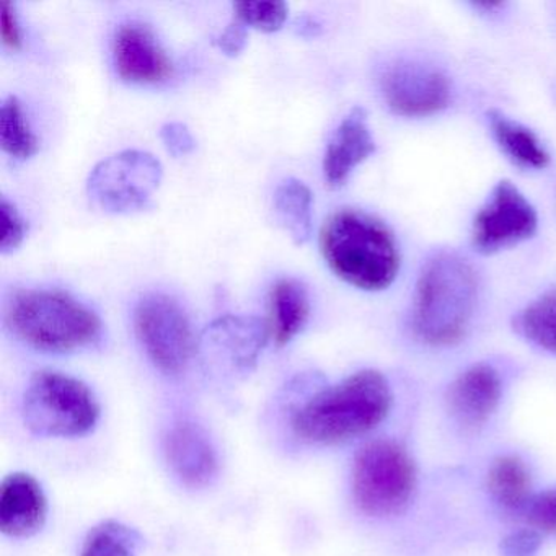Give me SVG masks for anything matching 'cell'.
<instances>
[{
    "instance_id": "cell-1",
    "label": "cell",
    "mask_w": 556,
    "mask_h": 556,
    "mask_svg": "<svg viewBox=\"0 0 556 556\" xmlns=\"http://www.w3.org/2000/svg\"><path fill=\"white\" fill-rule=\"evenodd\" d=\"M390 408L392 392L386 377L364 369L315 393L292 416V431L307 444H341L376 429Z\"/></svg>"
},
{
    "instance_id": "cell-2",
    "label": "cell",
    "mask_w": 556,
    "mask_h": 556,
    "mask_svg": "<svg viewBox=\"0 0 556 556\" xmlns=\"http://www.w3.org/2000/svg\"><path fill=\"white\" fill-rule=\"evenodd\" d=\"M477 271L457 253L442 252L419 273L413 298L412 330L428 346H454L470 328L478 304Z\"/></svg>"
},
{
    "instance_id": "cell-3",
    "label": "cell",
    "mask_w": 556,
    "mask_h": 556,
    "mask_svg": "<svg viewBox=\"0 0 556 556\" xmlns=\"http://www.w3.org/2000/svg\"><path fill=\"white\" fill-rule=\"evenodd\" d=\"M320 249L331 271L363 291H383L400 271L395 237L382 220L357 210H341L325 220Z\"/></svg>"
},
{
    "instance_id": "cell-4",
    "label": "cell",
    "mask_w": 556,
    "mask_h": 556,
    "mask_svg": "<svg viewBox=\"0 0 556 556\" xmlns=\"http://www.w3.org/2000/svg\"><path fill=\"white\" fill-rule=\"evenodd\" d=\"M9 330L45 353H70L89 346L102 331L96 312L58 289H18L5 304Z\"/></svg>"
},
{
    "instance_id": "cell-5",
    "label": "cell",
    "mask_w": 556,
    "mask_h": 556,
    "mask_svg": "<svg viewBox=\"0 0 556 556\" xmlns=\"http://www.w3.org/2000/svg\"><path fill=\"white\" fill-rule=\"evenodd\" d=\"M100 405L92 390L76 377L41 370L24 395V419L34 434L77 438L96 428Z\"/></svg>"
},
{
    "instance_id": "cell-6",
    "label": "cell",
    "mask_w": 556,
    "mask_h": 556,
    "mask_svg": "<svg viewBox=\"0 0 556 556\" xmlns=\"http://www.w3.org/2000/svg\"><path fill=\"white\" fill-rule=\"evenodd\" d=\"M351 488L364 514L383 517L402 513L416 490L415 462L396 442H367L354 457Z\"/></svg>"
},
{
    "instance_id": "cell-7",
    "label": "cell",
    "mask_w": 556,
    "mask_h": 556,
    "mask_svg": "<svg viewBox=\"0 0 556 556\" xmlns=\"http://www.w3.org/2000/svg\"><path fill=\"white\" fill-rule=\"evenodd\" d=\"M164 177L161 161L144 151H123L93 167L87 181L90 200L112 214L144 210Z\"/></svg>"
},
{
    "instance_id": "cell-8",
    "label": "cell",
    "mask_w": 556,
    "mask_h": 556,
    "mask_svg": "<svg viewBox=\"0 0 556 556\" xmlns=\"http://www.w3.org/2000/svg\"><path fill=\"white\" fill-rule=\"evenodd\" d=\"M135 330L149 359L164 374H178L197 353L190 318L174 298L146 294L135 308Z\"/></svg>"
},
{
    "instance_id": "cell-9",
    "label": "cell",
    "mask_w": 556,
    "mask_h": 556,
    "mask_svg": "<svg viewBox=\"0 0 556 556\" xmlns=\"http://www.w3.org/2000/svg\"><path fill=\"white\" fill-rule=\"evenodd\" d=\"M536 227L539 216L535 207L519 188L503 180L478 211L471 229V243L477 252L491 255L529 240L536 232Z\"/></svg>"
},
{
    "instance_id": "cell-10",
    "label": "cell",
    "mask_w": 556,
    "mask_h": 556,
    "mask_svg": "<svg viewBox=\"0 0 556 556\" xmlns=\"http://www.w3.org/2000/svg\"><path fill=\"white\" fill-rule=\"evenodd\" d=\"M383 100L395 115L426 118L447 109L451 84L441 71L421 63L400 61L380 79Z\"/></svg>"
},
{
    "instance_id": "cell-11",
    "label": "cell",
    "mask_w": 556,
    "mask_h": 556,
    "mask_svg": "<svg viewBox=\"0 0 556 556\" xmlns=\"http://www.w3.org/2000/svg\"><path fill=\"white\" fill-rule=\"evenodd\" d=\"M116 73L125 83L152 86L165 83L174 74V64L144 24L131 22L116 30L113 40Z\"/></svg>"
},
{
    "instance_id": "cell-12",
    "label": "cell",
    "mask_w": 556,
    "mask_h": 556,
    "mask_svg": "<svg viewBox=\"0 0 556 556\" xmlns=\"http://www.w3.org/2000/svg\"><path fill=\"white\" fill-rule=\"evenodd\" d=\"M269 338L266 321L242 315H226L210 325L201 338L207 353L239 370L252 369Z\"/></svg>"
},
{
    "instance_id": "cell-13",
    "label": "cell",
    "mask_w": 556,
    "mask_h": 556,
    "mask_svg": "<svg viewBox=\"0 0 556 556\" xmlns=\"http://www.w3.org/2000/svg\"><path fill=\"white\" fill-rule=\"evenodd\" d=\"M48 501L43 488L31 475H9L0 486V530L4 535L25 539L43 529Z\"/></svg>"
},
{
    "instance_id": "cell-14",
    "label": "cell",
    "mask_w": 556,
    "mask_h": 556,
    "mask_svg": "<svg viewBox=\"0 0 556 556\" xmlns=\"http://www.w3.org/2000/svg\"><path fill=\"white\" fill-rule=\"evenodd\" d=\"M503 382L490 364H473L465 369L448 390V408L468 429L483 426L500 405Z\"/></svg>"
},
{
    "instance_id": "cell-15",
    "label": "cell",
    "mask_w": 556,
    "mask_h": 556,
    "mask_svg": "<svg viewBox=\"0 0 556 556\" xmlns=\"http://www.w3.org/2000/svg\"><path fill=\"white\" fill-rule=\"evenodd\" d=\"M165 457L181 483L203 488L217 473V455L206 432L193 422H178L165 438Z\"/></svg>"
},
{
    "instance_id": "cell-16",
    "label": "cell",
    "mask_w": 556,
    "mask_h": 556,
    "mask_svg": "<svg viewBox=\"0 0 556 556\" xmlns=\"http://www.w3.org/2000/svg\"><path fill=\"white\" fill-rule=\"evenodd\" d=\"M376 152V141L367 123V113L356 106L351 110L328 141L324 157L325 180L331 188L346 184L357 165Z\"/></svg>"
},
{
    "instance_id": "cell-17",
    "label": "cell",
    "mask_w": 556,
    "mask_h": 556,
    "mask_svg": "<svg viewBox=\"0 0 556 556\" xmlns=\"http://www.w3.org/2000/svg\"><path fill=\"white\" fill-rule=\"evenodd\" d=\"M311 315L307 289L298 279H279L268 298L269 338L278 346H286L295 334L301 333Z\"/></svg>"
},
{
    "instance_id": "cell-18",
    "label": "cell",
    "mask_w": 556,
    "mask_h": 556,
    "mask_svg": "<svg viewBox=\"0 0 556 556\" xmlns=\"http://www.w3.org/2000/svg\"><path fill=\"white\" fill-rule=\"evenodd\" d=\"M491 132L504 154L523 168H545L549 164L548 152L543 148L540 139L526 126L507 118L497 110L488 112Z\"/></svg>"
},
{
    "instance_id": "cell-19",
    "label": "cell",
    "mask_w": 556,
    "mask_h": 556,
    "mask_svg": "<svg viewBox=\"0 0 556 556\" xmlns=\"http://www.w3.org/2000/svg\"><path fill=\"white\" fill-rule=\"evenodd\" d=\"M312 191L298 178H286L275 191V211L281 226L295 245H304L312 236Z\"/></svg>"
},
{
    "instance_id": "cell-20",
    "label": "cell",
    "mask_w": 556,
    "mask_h": 556,
    "mask_svg": "<svg viewBox=\"0 0 556 556\" xmlns=\"http://www.w3.org/2000/svg\"><path fill=\"white\" fill-rule=\"evenodd\" d=\"M488 490L491 496L509 510L526 509L532 481L526 464L516 455H503L491 464L488 471Z\"/></svg>"
},
{
    "instance_id": "cell-21",
    "label": "cell",
    "mask_w": 556,
    "mask_h": 556,
    "mask_svg": "<svg viewBox=\"0 0 556 556\" xmlns=\"http://www.w3.org/2000/svg\"><path fill=\"white\" fill-rule=\"evenodd\" d=\"M514 330L535 346L556 353V289L520 311L514 318Z\"/></svg>"
},
{
    "instance_id": "cell-22",
    "label": "cell",
    "mask_w": 556,
    "mask_h": 556,
    "mask_svg": "<svg viewBox=\"0 0 556 556\" xmlns=\"http://www.w3.org/2000/svg\"><path fill=\"white\" fill-rule=\"evenodd\" d=\"M0 139L5 154L17 161H28L38 152V139L28 125L24 106L17 97L11 96L2 103V119H0Z\"/></svg>"
},
{
    "instance_id": "cell-23",
    "label": "cell",
    "mask_w": 556,
    "mask_h": 556,
    "mask_svg": "<svg viewBox=\"0 0 556 556\" xmlns=\"http://www.w3.org/2000/svg\"><path fill=\"white\" fill-rule=\"evenodd\" d=\"M141 536L116 520H105L90 530L80 556H136Z\"/></svg>"
},
{
    "instance_id": "cell-24",
    "label": "cell",
    "mask_w": 556,
    "mask_h": 556,
    "mask_svg": "<svg viewBox=\"0 0 556 556\" xmlns=\"http://www.w3.org/2000/svg\"><path fill=\"white\" fill-rule=\"evenodd\" d=\"M232 9L233 17L265 34L281 30L289 12L285 2H233Z\"/></svg>"
},
{
    "instance_id": "cell-25",
    "label": "cell",
    "mask_w": 556,
    "mask_h": 556,
    "mask_svg": "<svg viewBox=\"0 0 556 556\" xmlns=\"http://www.w3.org/2000/svg\"><path fill=\"white\" fill-rule=\"evenodd\" d=\"M523 516L533 529L556 535V490L533 496L523 509Z\"/></svg>"
},
{
    "instance_id": "cell-26",
    "label": "cell",
    "mask_w": 556,
    "mask_h": 556,
    "mask_svg": "<svg viewBox=\"0 0 556 556\" xmlns=\"http://www.w3.org/2000/svg\"><path fill=\"white\" fill-rule=\"evenodd\" d=\"M0 213H2V220H4V236H2V242H0V250L4 255H8V253L15 252L24 243L25 236H27V223L18 213L15 204L11 203L8 198H2Z\"/></svg>"
},
{
    "instance_id": "cell-27",
    "label": "cell",
    "mask_w": 556,
    "mask_h": 556,
    "mask_svg": "<svg viewBox=\"0 0 556 556\" xmlns=\"http://www.w3.org/2000/svg\"><path fill=\"white\" fill-rule=\"evenodd\" d=\"M161 139L168 154L174 157H184V155L191 154L197 148L193 135L184 123L174 122L162 126Z\"/></svg>"
},
{
    "instance_id": "cell-28",
    "label": "cell",
    "mask_w": 556,
    "mask_h": 556,
    "mask_svg": "<svg viewBox=\"0 0 556 556\" xmlns=\"http://www.w3.org/2000/svg\"><path fill=\"white\" fill-rule=\"evenodd\" d=\"M226 56L236 58L245 50L247 45V25L233 17L226 30L214 41Z\"/></svg>"
},
{
    "instance_id": "cell-29",
    "label": "cell",
    "mask_w": 556,
    "mask_h": 556,
    "mask_svg": "<svg viewBox=\"0 0 556 556\" xmlns=\"http://www.w3.org/2000/svg\"><path fill=\"white\" fill-rule=\"evenodd\" d=\"M0 31H2V43L9 50H18L22 47V27L18 22L15 5L11 2L2 4V15H0Z\"/></svg>"
},
{
    "instance_id": "cell-30",
    "label": "cell",
    "mask_w": 556,
    "mask_h": 556,
    "mask_svg": "<svg viewBox=\"0 0 556 556\" xmlns=\"http://www.w3.org/2000/svg\"><path fill=\"white\" fill-rule=\"evenodd\" d=\"M539 545V533L535 530H522L504 542L503 552L504 556H533Z\"/></svg>"
},
{
    "instance_id": "cell-31",
    "label": "cell",
    "mask_w": 556,
    "mask_h": 556,
    "mask_svg": "<svg viewBox=\"0 0 556 556\" xmlns=\"http://www.w3.org/2000/svg\"><path fill=\"white\" fill-rule=\"evenodd\" d=\"M294 30L299 37L314 38L317 37V35H320L321 27L317 21L305 15V17L298 18V22L294 24Z\"/></svg>"
}]
</instances>
